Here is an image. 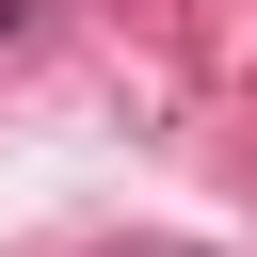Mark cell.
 <instances>
[{
  "instance_id": "obj_1",
  "label": "cell",
  "mask_w": 257,
  "mask_h": 257,
  "mask_svg": "<svg viewBox=\"0 0 257 257\" xmlns=\"http://www.w3.org/2000/svg\"><path fill=\"white\" fill-rule=\"evenodd\" d=\"M16 16H32V0H0V32H16Z\"/></svg>"
}]
</instances>
